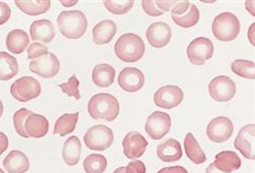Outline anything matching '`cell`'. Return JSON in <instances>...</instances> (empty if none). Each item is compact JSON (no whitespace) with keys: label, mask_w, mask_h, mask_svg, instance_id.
<instances>
[{"label":"cell","mask_w":255,"mask_h":173,"mask_svg":"<svg viewBox=\"0 0 255 173\" xmlns=\"http://www.w3.org/2000/svg\"><path fill=\"white\" fill-rule=\"evenodd\" d=\"M88 113L93 119L114 121L120 113V103L111 94L99 93L89 100Z\"/></svg>","instance_id":"6da1fadb"},{"label":"cell","mask_w":255,"mask_h":173,"mask_svg":"<svg viewBox=\"0 0 255 173\" xmlns=\"http://www.w3.org/2000/svg\"><path fill=\"white\" fill-rule=\"evenodd\" d=\"M57 25L60 33L68 39H80L87 31L88 21L81 10H65L59 13Z\"/></svg>","instance_id":"7a4b0ae2"},{"label":"cell","mask_w":255,"mask_h":173,"mask_svg":"<svg viewBox=\"0 0 255 173\" xmlns=\"http://www.w3.org/2000/svg\"><path fill=\"white\" fill-rule=\"evenodd\" d=\"M115 52L122 61L136 62L143 57L145 44L142 38L136 34H124L116 43Z\"/></svg>","instance_id":"3957f363"},{"label":"cell","mask_w":255,"mask_h":173,"mask_svg":"<svg viewBox=\"0 0 255 173\" xmlns=\"http://www.w3.org/2000/svg\"><path fill=\"white\" fill-rule=\"evenodd\" d=\"M212 34L222 42L235 40L240 33V21L232 12H223L218 14L212 23Z\"/></svg>","instance_id":"277c9868"},{"label":"cell","mask_w":255,"mask_h":173,"mask_svg":"<svg viewBox=\"0 0 255 173\" xmlns=\"http://www.w3.org/2000/svg\"><path fill=\"white\" fill-rule=\"evenodd\" d=\"M115 140L112 128L103 124H97L89 128L84 137V142L90 150L104 151L109 149Z\"/></svg>","instance_id":"5b68a950"},{"label":"cell","mask_w":255,"mask_h":173,"mask_svg":"<svg viewBox=\"0 0 255 173\" xmlns=\"http://www.w3.org/2000/svg\"><path fill=\"white\" fill-rule=\"evenodd\" d=\"M10 94L19 102H28L40 96L41 85L33 77H23L11 85Z\"/></svg>","instance_id":"8992f818"},{"label":"cell","mask_w":255,"mask_h":173,"mask_svg":"<svg viewBox=\"0 0 255 173\" xmlns=\"http://www.w3.org/2000/svg\"><path fill=\"white\" fill-rule=\"evenodd\" d=\"M214 52V43L208 38L204 37H199L191 41L187 48L188 59L194 66H203L208 59L212 57Z\"/></svg>","instance_id":"52a82bcc"},{"label":"cell","mask_w":255,"mask_h":173,"mask_svg":"<svg viewBox=\"0 0 255 173\" xmlns=\"http://www.w3.org/2000/svg\"><path fill=\"white\" fill-rule=\"evenodd\" d=\"M210 97L218 102H228L236 94L237 86L227 76H218L212 79L208 86Z\"/></svg>","instance_id":"ba28073f"},{"label":"cell","mask_w":255,"mask_h":173,"mask_svg":"<svg viewBox=\"0 0 255 173\" xmlns=\"http://www.w3.org/2000/svg\"><path fill=\"white\" fill-rule=\"evenodd\" d=\"M171 126V116L161 111H155L148 116L145 124V131L152 140L157 141L168 134Z\"/></svg>","instance_id":"9c48e42d"},{"label":"cell","mask_w":255,"mask_h":173,"mask_svg":"<svg viewBox=\"0 0 255 173\" xmlns=\"http://www.w3.org/2000/svg\"><path fill=\"white\" fill-rule=\"evenodd\" d=\"M184 99L183 90L175 85H166L161 86L154 94V103L157 107L173 109L179 106Z\"/></svg>","instance_id":"30bf717a"},{"label":"cell","mask_w":255,"mask_h":173,"mask_svg":"<svg viewBox=\"0 0 255 173\" xmlns=\"http://www.w3.org/2000/svg\"><path fill=\"white\" fill-rule=\"evenodd\" d=\"M234 132V125L230 118L226 116H218L212 119L206 128V134L210 141L214 143H223L228 141Z\"/></svg>","instance_id":"8fae6325"},{"label":"cell","mask_w":255,"mask_h":173,"mask_svg":"<svg viewBox=\"0 0 255 173\" xmlns=\"http://www.w3.org/2000/svg\"><path fill=\"white\" fill-rule=\"evenodd\" d=\"M29 67L32 73L42 78L51 79L58 74L60 70V63L57 57L53 53L49 52L46 55L31 60Z\"/></svg>","instance_id":"7c38bea8"},{"label":"cell","mask_w":255,"mask_h":173,"mask_svg":"<svg viewBox=\"0 0 255 173\" xmlns=\"http://www.w3.org/2000/svg\"><path fill=\"white\" fill-rule=\"evenodd\" d=\"M119 86L128 93H135L142 89L145 84L143 73L136 68H126L119 75Z\"/></svg>","instance_id":"4fadbf2b"},{"label":"cell","mask_w":255,"mask_h":173,"mask_svg":"<svg viewBox=\"0 0 255 173\" xmlns=\"http://www.w3.org/2000/svg\"><path fill=\"white\" fill-rule=\"evenodd\" d=\"M148 43L154 48H162L166 46L172 39V30L163 21H156L148 27L146 31Z\"/></svg>","instance_id":"5bb4252c"},{"label":"cell","mask_w":255,"mask_h":173,"mask_svg":"<svg viewBox=\"0 0 255 173\" xmlns=\"http://www.w3.org/2000/svg\"><path fill=\"white\" fill-rule=\"evenodd\" d=\"M254 135H255V125L254 124H248L243 126L235 140L236 149H238L242 155L250 160L255 159V153H254Z\"/></svg>","instance_id":"9a60e30c"},{"label":"cell","mask_w":255,"mask_h":173,"mask_svg":"<svg viewBox=\"0 0 255 173\" xmlns=\"http://www.w3.org/2000/svg\"><path fill=\"white\" fill-rule=\"evenodd\" d=\"M147 146L148 142L141 134L137 132L129 133L124 138L123 141L124 154L129 159L141 157L145 153Z\"/></svg>","instance_id":"2e32d148"},{"label":"cell","mask_w":255,"mask_h":173,"mask_svg":"<svg viewBox=\"0 0 255 173\" xmlns=\"http://www.w3.org/2000/svg\"><path fill=\"white\" fill-rule=\"evenodd\" d=\"M30 35L33 41L50 43L55 37V28L49 19L35 20L30 27Z\"/></svg>","instance_id":"e0dca14e"},{"label":"cell","mask_w":255,"mask_h":173,"mask_svg":"<svg viewBox=\"0 0 255 173\" xmlns=\"http://www.w3.org/2000/svg\"><path fill=\"white\" fill-rule=\"evenodd\" d=\"M25 129L29 138L40 139L47 135L49 131V122L45 116L32 113L26 119Z\"/></svg>","instance_id":"ac0fdd59"},{"label":"cell","mask_w":255,"mask_h":173,"mask_svg":"<svg viewBox=\"0 0 255 173\" xmlns=\"http://www.w3.org/2000/svg\"><path fill=\"white\" fill-rule=\"evenodd\" d=\"M156 153L157 157L163 162H176L183 156L181 144L175 139H168L158 145Z\"/></svg>","instance_id":"d6986e66"},{"label":"cell","mask_w":255,"mask_h":173,"mask_svg":"<svg viewBox=\"0 0 255 173\" xmlns=\"http://www.w3.org/2000/svg\"><path fill=\"white\" fill-rule=\"evenodd\" d=\"M3 166L8 173H25L30 168V161L26 154L13 150L4 158Z\"/></svg>","instance_id":"ffe728a7"},{"label":"cell","mask_w":255,"mask_h":173,"mask_svg":"<svg viewBox=\"0 0 255 173\" xmlns=\"http://www.w3.org/2000/svg\"><path fill=\"white\" fill-rule=\"evenodd\" d=\"M92 34L95 44H108L117 34V25L112 19H104L93 28Z\"/></svg>","instance_id":"44dd1931"},{"label":"cell","mask_w":255,"mask_h":173,"mask_svg":"<svg viewBox=\"0 0 255 173\" xmlns=\"http://www.w3.org/2000/svg\"><path fill=\"white\" fill-rule=\"evenodd\" d=\"M30 43L28 34L20 29L12 30L6 37V47L13 54L23 53Z\"/></svg>","instance_id":"7402d4cb"},{"label":"cell","mask_w":255,"mask_h":173,"mask_svg":"<svg viewBox=\"0 0 255 173\" xmlns=\"http://www.w3.org/2000/svg\"><path fill=\"white\" fill-rule=\"evenodd\" d=\"M116 70L110 66V64L102 63L97 64L92 72V81L93 83L101 86V88H108L111 86L115 82Z\"/></svg>","instance_id":"603a6c76"},{"label":"cell","mask_w":255,"mask_h":173,"mask_svg":"<svg viewBox=\"0 0 255 173\" xmlns=\"http://www.w3.org/2000/svg\"><path fill=\"white\" fill-rule=\"evenodd\" d=\"M215 166L226 173H232L241 167L240 157L233 151H224L216 156Z\"/></svg>","instance_id":"cb8c5ba5"},{"label":"cell","mask_w":255,"mask_h":173,"mask_svg":"<svg viewBox=\"0 0 255 173\" xmlns=\"http://www.w3.org/2000/svg\"><path fill=\"white\" fill-rule=\"evenodd\" d=\"M82 152V145L78 137L69 138L62 149V158L69 166H75L79 163Z\"/></svg>","instance_id":"d4e9b609"},{"label":"cell","mask_w":255,"mask_h":173,"mask_svg":"<svg viewBox=\"0 0 255 173\" xmlns=\"http://www.w3.org/2000/svg\"><path fill=\"white\" fill-rule=\"evenodd\" d=\"M14 3L24 13L29 15L46 13L51 6L50 0H15Z\"/></svg>","instance_id":"484cf974"},{"label":"cell","mask_w":255,"mask_h":173,"mask_svg":"<svg viewBox=\"0 0 255 173\" xmlns=\"http://www.w3.org/2000/svg\"><path fill=\"white\" fill-rule=\"evenodd\" d=\"M185 151L188 158L192 161L195 164H202L206 161V155L204 153V151L201 149L199 146L198 142L194 138V136L188 133L186 138H185Z\"/></svg>","instance_id":"4316f807"},{"label":"cell","mask_w":255,"mask_h":173,"mask_svg":"<svg viewBox=\"0 0 255 173\" xmlns=\"http://www.w3.org/2000/svg\"><path fill=\"white\" fill-rule=\"evenodd\" d=\"M18 73L16 59L6 52H0V81H9Z\"/></svg>","instance_id":"83f0119b"},{"label":"cell","mask_w":255,"mask_h":173,"mask_svg":"<svg viewBox=\"0 0 255 173\" xmlns=\"http://www.w3.org/2000/svg\"><path fill=\"white\" fill-rule=\"evenodd\" d=\"M79 119V112L72 114H63L55 122L53 134L59 135L60 137H66L67 135L73 133L77 126Z\"/></svg>","instance_id":"f1b7e54d"},{"label":"cell","mask_w":255,"mask_h":173,"mask_svg":"<svg viewBox=\"0 0 255 173\" xmlns=\"http://www.w3.org/2000/svg\"><path fill=\"white\" fill-rule=\"evenodd\" d=\"M231 70L237 76L249 80L255 79V63L250 60L236 59L231 64Z\"/></svg>","instance_id":"f546056e"},{"label":"cell","mask_w":255,"mask_h":173,"mask_svg":"<svg viewBox=\"0 0 255 173\" xmlns=\"http://www.w3.org/2000/svg\"><path fill=\"white\" fill-rule=\"evenodd\" d=\"M83 166L86 173H103L108 167V160L103 155L91 154L84 160Z\"/></svg>","instance_id":"4dcf8cb0"},{"label":"cell","mask_w":255,"mask_h":173,"mask_svg":"<svg viewBox=\"0 0 255 173\" xmlns=\"http://www.w3.org/2000/svg\"><path fill=\"white\" fill-rule=\"evenodd\" d=\"M199 17H200V13H199L198 7L195 4L190 5V10L185 15L177 16V15L172 14V18L174 20V23L184 29L194 27L198 23Z\"/></svg>","instance_id":"1f68e13d"},{"label":"cell","mask_w":255,"mask_h":173,"mask_svg":"<svg viewBox=\"0 0 255 173\" xmlns=\"http://www.w3.org/2000/svg\"><path fill=\"white\" fill-rule=\"evenodd\" d=\"M135 1L127 0V1H113V0H105L103 1L104 6L110 12L114 14H125L129 12L134 6Z\"/></svg>","instance_id":"d6a6232c"},{"label":"cell","mask_w":255,"mask_h":173,"mask_svg":"<svg viewBox=\"0 0 255 173\" xmlns=\"http://www.w3.org/2000/svg\"><path fill=\"white\" fill-rule=\"evenodd\" d=\"M33 112L30 111L29 109H26V108H22V109L17 110L14 114H13V124H14V129L15 132L23 138L28 139L29 136L26 133L25 129V122L26 119L29 115H31Z\"/></svg>","instance_id":"836d02e7"},{"label":"cell","mask_w":255,"mask_h":173,"mask_svg":"<svg viewBox=\"0 0 255 173\" xmlns=\"http://www.w3.org/2000/svg\"><path fill=\"white\" fill-rule=\"evenodd\" d=\"M79 86H80V82H79L78 78L76 77V75H74L70 78L68 83L60 84L59 88L61 89V91L63 93L67 94L69 97H74L76 100H80L81 94L79 91Z\"/></svg>","instance_id":"e575fe53"},{"label":"cell","mask_w":255,"mask_h":173,"mask_svg":"<svg viewBox=\"0 0 255 173\" xmlns=\"http://www.w3.org/2000/svg\"><path fill=\"white\" fill-rule=\"evenodd\" d=\"M48 53H49L48 48L45 45L41 44V43H32L28 48V58L31 60L37 59Z\"/></svg>","instance_id":"d590c367"},{"label":"cell","mask_w":255,"mask_h":173,"mask_svg":"<svg viewBox=\"0 0 255 173\" xmlns=\"http://www.w3.org/2000/svg\"><path fill=\"white\" fill-rule=\"evenodd\" d=\"M142 7L144 11L150 16H160L163 14V11L158 9L155 5V2L151 1V0H143Z\"/></svg>","instance_id":"8d00e7d4"},{"label":"cell","mask_w":255,"mask_h":173,"mask_svg":"<svg viewBox=\"0 0 255 173\" xmlns=\"http://www.w3.org/2000/svg\"><path fill=\"white\" fill-rule=\"evenodd\" d=\"M127 173H146V166L141 161H133L126 166Z\"/></svg>","instance_id":"74e56055"},{"label":"cell","mask_w":255,"mask_h":173,"mask_svg":"<svg viewBox=\"0 0 255 173\" xmlns=\"http://www.w3.org/2000/svg\"><path fill=\"white\" fill-rule=\"evenodd\" d=\"M11 10L7 3L0 1V26L7 23L8 19L10 18Z\"/></svg>","instance_id":"f35d334b"},{"label":"cell","mask_w":255,"mask_h":173,"mask_svg":"<svg viewBox=\"0 0 255 173\" xmlns=\"http://www.w3.org/2000/svg\"><path fill=\"white\" fill-rule=\"evenodd\" d=\"M190 2L189 1H178L177 4L172 8V13L173 15H177V16H180V15H183L184 13L187 12L188 10V7L190 6Z\"/></svg>","instance_id":"ab89813d"},{"label":"cell","mask_w":255,"mask_h":173,"mask_svg":"<svg viewBox=\"0 0 255 173\" xmlns=\"http://www.w3.org/2000/svg\"><path fill=\"white\" fill-rule=\"evenodd\" d=\"M154 2L156 7L161 11H171L178 1H160V0H157V1Z\"/></svg>","instance_id":"60d3db41"},{"label":"cell","mask_w":255,"mask_h":173,"mask_svg":"<svg viewBox=\"0 0 255 173\" xmlns=\"http://www.w3.org/2000/svg\"><path fill=\"white\" fill-rule=\"evenodd\" d=\"M157 173H188V171L182 166H173V167H164L160 169Z\"/></svg>","instance_id":"b9f144b4"},{"label":"cell","mask_w":255,"mask_h":173,"mask_svg":"<svg viewBox=\"0 0 255 173\" xmlns=\"http://www.w3.org/2000/svg\"><path fill=\"white\" fill-rule=\"evenodd\" d=\"M8 148V139L7 137L0 132V155L3 154Z\"/></svg>","instance_id":"7bdbcfd3"},{"label":"cell","mask_w":255,"mask_h":173,"mask_svg":"<svg viewBox=\"0 0 255 173\" xmlns=\"http://www.w3.org/2000/svg\"><path fill=\"white\" fill-rule=\"evenodd\" d=\"M206 173H226V172H223V171L219 170V169L215 166L214 162H212V163L209 164V166L206 168Z\"/></svg>","instance_id":"ee69618b"},{"label":"cell","mask_w":255,"mask_h":173,"mask_svg":"<svg viewBox=\"0 0 255 173\" xmlns=\"http://www.w3.org/2000/svg\"><path fill=\"white\" fill-rule=\"evenodd\" d=\"M246 7H247V9L249 10V12L251 13V14H255V12H254V1H246Z\"/></svg>","instance_id":"f6af8a7d"},{"label":"cell","mask_w":255,"mask_h":173,"mask_svg":"<svg viewBox=\"0 0 255 173\" xmlns=\"http://www.w3.org/2000/svg\"><path fill=\"white\" fill-rule=\"evenodd\" d=\"M60 3L63 6H73V5H76L78 3V1L77 0H71V1H63V0H61Z\"/></svg>","instance_id":"bcb514c9"},{"label":"cell","mask_w":255,"mask_h":173,"mask_svg":"<svg viewBox=\"0 0 255 173\" xmlns=\"http://www.w3.org/2000/svg\"><path fill=\"white\" fill-rule=\"evenodd\" d=\"M254 26H255V24L253 23L252 25H251V27H250V30H249V39H250V42H251V44L254 46L255 45V43H254V38H253V40H252V29L254 28ZM253 34H254V31H253Z\"/></svg>","instance_id":"7dc6e473"},{"label":"cell","mask_w":255,"mask_h":173,"mask_svg":"<svg viewBox=\"0 0 255 173\" xmlns=\"http://www.w3.org/2000/svg\"><path fill=\"white\" fill-rule=\"evenodd\" d=\"M114 173H127L126 172V167H120L117 170H115Z\"/></svg>","instance_id":"c3c4849f"},{"label":"cell","mask_w":255,"mask_h":173,"mask_svg":"<svg viewBox=\"0 0 255 173\" xmlns=\"http://www.w3.org/2000/svg\"><path fill=\"white\" fill-rule=\"evenodd\" d=\"M3 114V104H2V101L0 100V117L2 116Z\"/></svg>","instance_id":"681fc988"},{"label":"cell","mask_w":255,"mask_h":173,"mask_svg":"<svg viewBox=\"0 0 255 173\" xmlns=\"http://www.w3.org/2000/svg\"><path fill=\"white\" fill-rule=\"evenodd\" d=\"M0 173H4V172H3V170H2L1 168H0Z\"/></svg>","instance_id":"f907efd6"}]
</instances>
